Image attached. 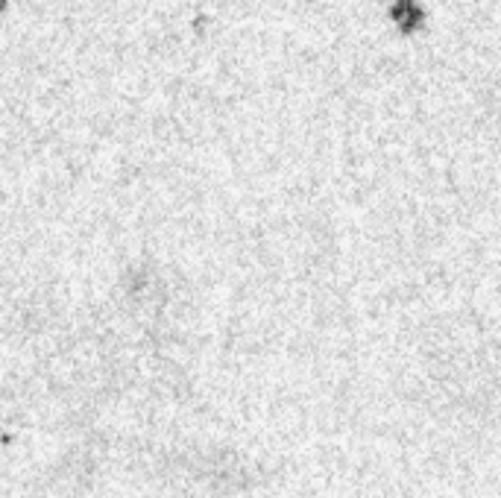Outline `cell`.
Returning a JSON list of instances; mask_svg holds the SVG:
<instances>
[{"mask_svg": "<svg viewBox=\"0 0 501 498\" xmlns=\"http://www.w3.org/2000/svg\"><path fill=\"white\" fill-rule=\"evenodd\" d=\"M393 21H396L404 33H413L422 24V9L413 0H396L393 4Z\"/></svg>", "mask_w": 501, "mask_h": 498, "instance_id": "6da1fadb", "label": "cell"}]
</instances>
